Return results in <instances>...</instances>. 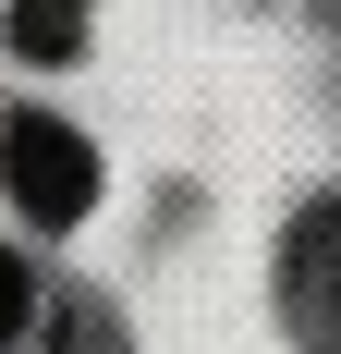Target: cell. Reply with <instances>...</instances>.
I'll use <instances>...</instances> for the list:
<instances>
[{
  "label": "cell",
  "instance_id": "cell-2",
  "mask_svg": "<svg viewBox=\"0 0 341 354\" xmlns=\"http://www.w3.org/2000/svg\"><path fill=\"white\" fill-rule=\"evenodd\" d=\"M293 318L317 354H341V196L293 220Z\"/></svg>",
  "mask_w": 341,
  "mask_h": 354
},
{
  "label": "cell",
  "instance_id": "cell-5",
  "mask_svg": "<svg viewBox=\"0 0 341 354\" xmlns=\"http://www.w3.org/2000/svg\"><path fill=\"white\" fill-rule=\"evenodd\" d=\"M12 354H25V342H12ZM37 354H98V342H37Z\"/></svg>",
  "mask_w": 341,
  "mask_h": 354
},
{
  "label": "cell",
  "instance_id": "cell-3",
  "mask_svg": "<svg viewBox=\"0 0 341 354\" xmlns=\"http://www.w3.org/2000/svg\"><path fill=\"white\" fill-rule=\"evenodd\" d=\"M73 37H86V0H12V49L25 62H73Z\"/></svg>",
  "mask_w": 341,
  "mask_h": 354
},
{
  "label": "cell",
  "instance_id": "cell-4",
  "mask_svg": "<svg viewBox=\"0 0 341 354\" xmlns=\"http://www.w3.org/2000/svg\"><path fill=\"white\" fill-rule=\"evenodd\" d=\"M25 318H37V281H25V257L0 245V354L25 342Z\"/></svg>",
  "mask_w": 341,
  "mask_h": 354
},
{
  "label": "cell",
  "instance_id": "cell-1",
  "mask_svg": "<svg viewBox=\"0 0 341 354\" xmlns=\"http://www.w3.org/2000/svg\"><path fill=\"white\" fill-rule=\"evenodd\" d=\"M0 183H12V208L49 220V232L98 208V159H86V135L49 122V110H12V122H0Z\"/></svg>",
  "mask_w": 341,
  "mask_h": 354
}]
</instances>
